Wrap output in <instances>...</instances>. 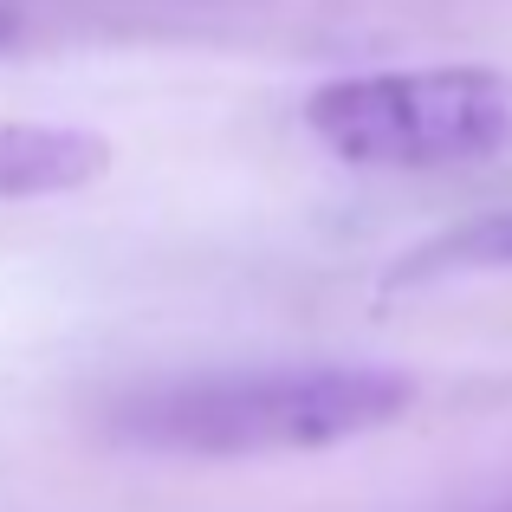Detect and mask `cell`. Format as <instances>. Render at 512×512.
<instances>
[{"label":"cell","mask_w":512,"mask_h":512,"mask_svg":"<svg viewBox=\"0 0 512 512\" xmlns=\"http://www.w3.org/2000/svg\"><path fill=\"white\" fill-rule=\"evenodd\" d=\"M415 383L389 363H221L130 383L104 402V428L150 454H292L389 428Z\"/></svg>","instance_id":"obj_1"},{"label":"cell","mask_w":512,"mask_h":512,"mask_svg":"<svg viewBox=\"0 0 512 512\" xmlns=\"http://www.w3.org/2000/svg\"><path fill=\"white\" fill-rule=\"evenodd\" d=\"M305 130L350 169H474L512 156V78L493 65L331 78L305 98Z\"/></svg>","instance_id":"obj_2"},{"label":"cell","mask_w":512,"mask_h":512,"mask_svg":"<svg viewBox=\"0 0 512 512\" xmlns=\"http://www.w3.org/2000/svg\"><path fill=\"white\" fill-rule=\"evenodd\" d=\"M111 169V143L78 124H0V201L65 195Z\"/></svg>","instance_id":"obj_3"},{"label":"cell","mask_w":512,"mask_h":512,"mask_svg":"<svg viewBox=\"0 0 512 512\" xmlns=\"http://www.w3.org/2000/svg\"><path fill=\"white\" fill-rule=\"evenodd\" d=\"M448 253H454L461 266H493V260H512V221H487V227H474V234H461Z\"/></svg>","instance_id":"obj_4"}]
</instances>
